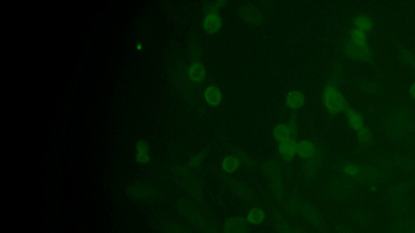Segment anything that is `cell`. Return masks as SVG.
Listing matches in <instances>:
<instances>
[{
  "label": "cell",
  "mask_w": 415,
  "mask_h": 233,
  "mask_svg": "<svg viewBox=\"0 0 415 233\" xmlns=\"http://www.w3.org/2000/svg\"><path fill=\"white\" fill-rule=\"evenodd\" d=\"M177 209L189 224L202 233H221L218 226L210 220L198 207L182 199L178 202Z\"/></svg>",
  "instance_id": "1"
},
{
  "label": "cell",
  "mask_w": 415,
  "mask_h": 233,
  "mask_svg": "<svg viewBox=\"0 0 415 233\" xmlns=\"http://www.w3.org/2000/svg\"><path fill=\"white\" fill-rule=\"evenodd\" d=\"M260 170L269 183L273 202L281 207L287 197V191L280 168L274 161L269 160L262 164Z\"/></svg>",
  "instance_id": "2"
},
{
  "label": "cell",
  "mask_w": 415,
  "mask_h": 233,
  "mask_svg": "<svg viewBox=\"0 0 415 233\" xmlns=\"http://www.w3.org/2000/svg\"><path fill=\"white\" fill-rule=\"evenodd\" d=\"M300 220L311 230L319 233L330 232L331 225L325 212L316 203L304 199Z\"/></svg>",
  "instance_id": "3"
},
{
  "label": "cell",
  "mask_w": 415,
  "mask_h": 233,
  "mask_svg": "<svg viewBox=\"0 0 415 233\" xmlns=\"http://www.w3.org/2000/svg\"><path fill=\"white\" fill-rule=\"evenodd\" d=\"M323 102L327 111L331 114H338L346 109L344 96L333 84L327 85L324 90Z\"/></svg>",
  "instance_id": "4"
},
{
  "label": "cell",
  "mask_w": 415,
  "mask_h": 233,
  "mask_svg": "<svg viewBox=\"0 0 415 233\" xmlns=\"http://www.w3.org/2000/svg\"><path fill=\"white\" fill-rule=\"evenodd\" d=\"M324 152L319 147H316L315 155L311 159L306 161L302 167L303 182L307 185L311 183L317 178L323 166L325 157Z\"/></svg>",
  "instance_id": "5"
},
{
  "label": "cell",
  "mask_w": 415,
  "mask_h": 233,
  "mask_svg": "<svg viewBox=\"0 0 415 233\" xmlns=\"http://www.w3.org/2000/svg\"><path fill=\"white\" fill-rule=\"evenodd\" d=\"M225 185L246 206L262 205V202L258 201L257 198L255 197L250 188L243 182L233 178H227L225 180Z\"/></svg>",
  "instance_id": "6"
},
{
  "label": "cell",
  "mask_w": 415,
  "mask_h": 233,
  "mask_svg": "<svg viewBox=\"0 0 415 233\" xmlns=\"http://www.w3.org/2000/svg\"><path fill=\"white\" fill-rule=\"evenodd\" d=\"M304 199L299 191L293 190L287 195L281 209L290 220H300Z\"/></svg>",
  "instance_id": "7"
},
{
  "label": "cell",
  "mask_w": 415,
  "mask_h": 233,
  "mask_svg": "<svg viewBox=\"0 0 415 233\" xmlns=\"http://www.w3.org/2000/svg\"><path fill=\"white\" fill-rule=\"evenodd\" d=\"M269 210L273 227L277 233H294L292 223L281 208L270 203Z\"/></svg>",
  "instance_id": "8"
},
{
  "label": "cell",
  "mask_w": 415,
  "mask_h": 233,
  "mask_svg": "<svg viewBox=\"0 0 415 233\" xmlns=\"http://www.w3.org/2000/svg\"><path fill=\"white\" fill-rule=\"evenodd\" d=\"M251 225L246 217L232 216L223 223L222 233H250Z\"/></svg>",
  "instance_id": "9"
},
{
  "label": "cell",
  "mask_w": 415,
  "mask_h": 233,
  "mask_svg": "<svg viewBox=\"0 0 415 233\" xmlns=\"http://www.w3.org/2000/svg\"><path fill=\"white\" fill-rule=\"evenodd\" d=\"M390 233H415V215H405L394 219L389 226Z\"/></svg>",
  "instance_id": "10"
},
{
  "label": "cell",
  "mask_w": 415,
  "mask_h": 233,
  "mask_svg": "<svg viewBox=\"0 0 415 233\" xmlns=\"http://www.w3.org/2000/svg\"><path fill=\"white\" fill-rule=\"evenodd\" d=\"M246 219L251 227H256L266 223L268 219V213L263 205H257L252 206V208L248 210Z\"/></svg>",
  "instance_id": "11"
},
{
  "label": "cell",
  "mask_w": 415,
  "mask_h": 233,
  "mask_svg": "<svg viewBox=\"0 0 415 233\" xmlns=\"http://www.w3.org/2000/svg\"><path fill=\"white\" fill-rule=\"evenodd\" d=\"M182 185L191 197L200 203H204V195L202 191L201 185L197 181L192 178H186L182 182Z\"/></svg>",
  "instance_id": "12"
},
{
  "label": "cell",
  "mask_w": 415,
  "mask_h": 233,
  "mask_svg": "<svg viewBox=\"0 0 415 233\" xmlns=\"http://www.w3.org/2000/svg\"><path fill=\"white\" fill-rule=\"evenodd\" d=\"M202 26L206 33H214L221 29L222 20L217 12H209L204 16Z\"/></svg>",
  "instance_id": "13"
},
{
  "label": "cell",
  "mask_w": 415,
  "mask_h": 233,
  "mask_svg": "<svg viewBox=\"0 0 415 233\" xmlns=\"http://www.w3.org/2000/svg\"><path fill=\"white\" fill-rule=\"evenodd\" d=\"M315 151L316 147L310 140H301L296 144V155L305 161H308L313 157Z\"/></svg>",
  "instance_id": "14"
},
{
  "label": "cell",
  "mask_w": 415,
  "mask_h": 233,
  "mask_svg": "<svg viewBox=\"0 0 415 233\" xmlns=\"http://www.w3.org/2000/svg\"><path fill=\"white\" fill-rule=\"evenodd\" d=\"M296 142L294 139L278 144L277 151L281 158L286 161H292L296 155Z\"/></svg>",
  "instance_id": "15"
},
{
  "label": "cell",
  "mask_w": 415,
  "mask_h": 233,
  "mask_svg": "<svg viewBox=\"0 0 415 233\" xmlns=\"http://www.w3.org/2000/svg\"><path fill=\"white\" fill-rule=\"evenodd\" d=\"M241 14L244 21L252 25H259L263 21V12L255 7H245L242 8Z\"/></svg>",
  "instance_id": "16"
},
{
  "label": "cell",
  "mask_w": 415,
  "mask_h": 233,
  "mask_svg": "<svg viewBox=\"0 0 415 233\" xmlns=\"http://www.w3.org/2000/svg\"><path fill=\"white\" fill-rule=\"evenodd\" d=\"M273 137L278 144L294 139L293 131L288 125L280 123L275 126L273 130Z\"/></svg>",
  "instance_id": "17"
},
{
  "label": "cell",
  "mask_w": 415,
  "mask_h": 233,
  "mask_svg": "<svg viewBox=\"0 0 415 233\" xmlns=\"http://www.w3.org/2000/svg\"><path fill=\"white\" fill-rule=\"evenodd\" d=\"M305 102V95L299 90L291 91L287 94V98H286V103H287V106L294 110L302 108Z\"/></svg>",
  "instance_id": "18"
},
{
  "label": "cell",
  "mask_w": 415,
  "mask_h": 233,
  "mask_svg": "<svg viewBox=\"0 0 415 233\" xmlns=\"http://www.w3.org/2000/svg\"><path fill=\"white\" fill-rule=\"evenodd\" d=\"M188 76L190 81L195 84L204 82L206 78V70L200 62H196L188 69Z\"/></svg>",
  "instance_id": "19"
},
{
  "label": "cell",
  "mask_w": 415,
  "mask_h": 233,
  "mask_svg": "<svg viewBox=\"0 0 415 233\" xmlns=\"http://www.w3.org/2000/svg\"><path fill=\"white\" fill-rule=\"evenodd\" d=\"M350 40L352 44L357 50H368V40L366 33L360 29H354L350 33Z\"/></svg>",
  "instance_id": "20"
},
{
  "label": "cell",
  "mask_w": 415,
  "mask_h": 233,
  "mask_svg": "<svg viewBox=\"0 0 415 233\" xmlns=\"http://www.w3.org/2000/svg\"><path fill=\"white\" fill-rule=\"evenodd\" d=\"M346 116L348 119L349 124L353 130L357 132V134L365 131V126H364V120L363 116L360 113L356 112L354 109H347L346 111Z\"/></svg>",
  "instance_id": "21"
},
{
  "label": "cell",
  "mask_w": 415,
  "mask_h": 233,
  "mask_svg": "<svg viewBox=\"0 0 415 233\" xmlns=\"http://www.w3.org/2000/svg\"><path fill=\"white\" fill-rule=\"evenodd\" d=\"M151 156L148 144L144 140H140L136 144V160L139 164L146 165L149 163Z\"/></svg>",
  "instance_id": "22"
},
{
  "label": "cell",
  "mask_w": 415,
  "mask_h": 233,
  "mask_svg": "<svg viewBox=\"0 0 415 233\" xmlns=\"http://www.w3.org/2000/svg\"><path fill=\"white\" fill-rule=\"evenodd\" d=\"M204 99L206 102L211 106H217L221 102L222 100V93L221 90L215 85H211L206 88L204 92Z\"/></svg>",
  "instance_id": "23"
},
{
  "label": "cell",
  "mask_w": 415,
  "mask_h": 233,
  "mask_svg": "<svg viewBox=\"0 0 415 233\" xmlns=\"http://www.w3.org/2000/svg\"><path fill=\"white\" fill-rule=\"evenodd\" d=\"M240 165V163L235 155L227 156L221 160V168L223 172H227V173H232V172H235L238 170Z\"/></svg>",
  "instance_id": "24"
},
{
  "label": "cell",
  "mask_w": 415,
  "mask_h": 233,
  "mask_svg": "<svg viewBox=\"0 0 415 233\" xmlns=\"http://www.w3.org/2000/svg\"><path fill=\"white\" fill-rule=\"evenodd\" d=\"M131 195L133 197L137 199H142V200H146V199H150L154 195V189L149 185H141L135 186L131 189Z\"/></svg>",
  "instance_id": "25"
},
{
  "label": "cell",
  "mask_w": 415,
  "mask_h": 233,
  "mask_svg": "<svg viewBox=\"0 0 415 233\" xmlns=\"http://www.w3.org/2000/svg\"><path fill=\"white\" fill-rule=\"evenodd\" d=\"M234 155L237 157L238 161L240 163V165L249 168H254L257 167V163L256 162V161H254L253 159L248 155V153L245 152L244 151L237 150L234 153Z\"/></svg>",
  "instance_id": "26"
},
{
  "label": "cell",
  "mask_w": 415,
  "mask_h": 233,
  "mask_svg": "<svg viewBox=\"0 0 415 233\" xmlns=\"http://www.w3.org/2000/svg\"><path fill=\"white\" fill-rule=\"evenodd\" d=\"M354 24H355L356 29H360V30L363 31L364 33L370 32L373 29L372 21L367 15H357L355 21H354Z\"/></svg>",
  "instance_id": "27"
},
{
  "label": "cell",
  "mask_w": 415,
  "mask_h": 233,
  "mask_svg": "<svg viewBox=\"0 0 415 233\" xmlns=\"http://www.w3.org/2000/svg\"><path fill=\"white\" fill-rule=\"evenodd\" d=\"M330 225L334 233H355L350 224L343 220H332Z\"/></svg>",
  "instance_id": "28"
},
{
  "label": "cell",
  "mask_w": 415,
  "mask_h": 233,
  "mask_svg": "<svg viewBox=\"0 0 415 233\" xmlns=\"http://www.w3.org/2000/svg\"><path fill=\"white\" fill-rule=\"evenodd\" d=\"M164 231L165 233H192L184 226L177 223H169L165 226Z\"/></svg>",
  "instance_id": "29"
},
{
  "label": "cell",
  "mask_w": 415,
  "mask_h": 233,
  "mask_svg": "<svg viewBox=\"0 0 415 233\" xmlns=\"http://www.w3.org/2000/svg\"><path fill=\"white\" fill-rule=\"evenodd\" d=\"M343 171H344L345 174L350 178H357L361 172V168L355 164L350 163V164L345 165Z\"/></svg>",
  "instance_id": "30"
},
{
  "label": "cell",
  "mask_w": 415,
  "mask_h": 233,
  "mask_svg": "<svg viewBox=\"0 0 415 233\" xmlns=\"http://www.w3.org/2000/svg\"><path fill=\"white\" fill-rule=\"evenodd\" d=\"M202 160H203V156L201 154L196 156L191 160L190 162H189V166L191 168H198L200 164H201Z\"/></svg>",
  "instance_id": "31"
},
{
  "label": "cell",
  "mask_w": 415,
  "mask_h": 233,
  "mask_svg": "<svg viewBox=\"0 0 415 233\" xmlns=\"http://www.w3.org/2000/svg\"><path fill=\"white\" fill-rule=\"evenodd\" d=\"M409 94H410L411 98L415 99V82H413V84H411L410 88H409Z\"/></svg>",
  "instance_id": "32"
},
{
  "label": "cell",
  "mask_w": 415,
  "mask_h": 233,
  "mask_svg": "<svg viewBox=\"0 0 415 233\" xmlns=\"http://www.w3.org/2000/svg\"><path fill=\"white\" fill-rule=\"evenodd\" d=\"M308 233H314V232H313V231H312V230H311V228H310V227H309V230H308Z\"/></svg>",
  "instance_id": "33"
}]
</instances>
